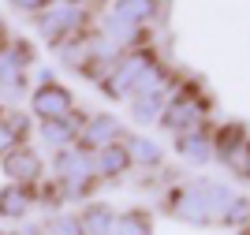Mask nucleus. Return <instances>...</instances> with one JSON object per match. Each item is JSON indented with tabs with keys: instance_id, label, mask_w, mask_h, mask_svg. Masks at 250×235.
<instances>
[{
	"instance_id": "nucleus-4",
	"label": "nucleus",
	"mask_w": 250,
	"mask_h": 235,
	"mask_svg": "<svg viewBox=\"0 0 250 235\" xmlns=\"http://www.w3.org/2000/svg\"><path fill=\"white\" fill-rule=\"evenodd\" d=\"M0 172L8 175V183H22V187H38L45 179V161L34 146H15L4 161H0Z\"/></svg>"
},
{
	"instance_id": "nucleus-12",
	"label": "nucleus",
	"mask_w": 250,
	"mask_h": 235,
	"mask_svg": "<svg viewBox=\"0 0 250 235\" xmlns=\"http://www.w3.org/2000/svg\"><path fill=\"white\" fill-rule=\"evenodd\" d=\"M45 235H83V224H79V213H52L49 220H45Z\"/></svg>"
},
{
	"instance_id": "nucleus-18",
	"label": "nucleus",
	"mask_w": 250,
	"mask_h": 235,
	"mask_svg": "<svg viewBox=\"0 0 250 235\" xmlns=\"http://www.w3.org/2000/svg\"><path fill=\"white\" fill-rule=\"evenodd\" d=\"M4 41H8V38H4ZM4 41H0V45H4Z\"/></svg>"
},
{
	"instance_id": "nucleus-10",
	"label": "nucleus",
	"mask_w": 250,
	"mask_h": 235,
	"mask_svg": "<svg viewBox=\"0 0 250 235\" xmlns=\"http://www.w3.org/2000/svg\"><path fill=\"white\" fill-rule=\"evenodd\" d=\"M108 15L142 26V22L153 19V0H112V4H108Z\"/></svg>"
},
{
	"instance_id": "nucleus-8",
	"label": "nucleus",
	"mask_w": 250,
	"mask_h": 235,
	"mask_svg": "<svg viewBox=\"0 0 250 235\" xmlns=\"http://www.w3.org/2000/svg\"><path fill=\"white\" fill-rule=\"evenodd\" d=\"M34 205H38L34 187H22V183H4L0 187V220H22Z\"/></svg>"
},
{
	"instance_id": "nucleus-17",
	"label": "nucleus",
	"mask_w": 250,
	"mask_h": 235,
	"mask_svg": "<svg viewBox=\"0 0 250 235\" xmlns=\"http://www.w3.org/2000/svg\"><path fill=\"white\" fill-rule=\"evenodd\" d=\"M4 38H8V30H4V19H0V41H4Z\"/></svg>"
},
{
	"instance_id": "nucleus-7",
	"label": "nucleus",
	"mask_w": 250,
	"mask_h": 235,
	"mask_svg": "<svg viewBox=\"0 0 250 235\" xmlns=\"http://www.w3.org/2000/svg\"><path fill=\"white\" fill-rule=\"evenodd\" d=\"M131 150L127 142H108L101 150H94V175L97 179H116V175H124L131 168Z\"/></svg>"
},
{
	"instance_id": "nucleus-6",
	"label": "nucleus",
	"mask_w": 250,
	"mask_h": 235,
	"mask_svg": "<svg viewBox=\"0 0 250 235\" xmlns=\"http://www.w3.org/2000/svg\"><path fill=\"white\" fill-rule=\"evenodd\" d=\"M120 131H124V127H120V120H116L112 112H90L75 146H83V150L94 153V150H101V146H108V142H120Z\"/></svg>"
},
{
	"instance_id": "nucleus-13",
	"label": "nucleus",
	"mask_w": 250,
	"mask_h": 235,
	"mask_svg": "<svg viewBox=\"0 0 250 235\" xmlns=\"http://www.w3.org/2000/svg\"><path fill=\"white\" fill-rule=\"evenodd\" d=\"M127 150H131V161H138V164H157L161 161V150H157L149 138H127Z\"/></svg>"
},
{
	"instance_id": "nucleus-3",
	"label": "nucleus",
	"mask_w": 250,
	"mask_h": 235,
	"mask_svg": "<svg viewBox=\"0 0 250 235\" xmlns=\"http://www.w3.org/2000/svg\"><path fill=\"white\" fill-rule=\"evenodd\" d=\"M146 67H149V56H146V52H124L120 64H116L112 71L101 79V93H104V97L124 101L127 93H135V86H138V79H142Z\"/></svg>"
},
{
	"instance_id": "nucleus-1",
	"label": "nucleus",
	"mask_w": 250,
	"mask_h": 235,
	"mask_svg": "<svg viewBox=\"0 0 250 235\" xmlns=\"http://www.w3.org/2000/svg\"><path fill=\"white\" fill-rule=\"evenodd\" d=\"M86 22H90V11H86L83 4H63V0H56L49 11L34 15V34H38L49 49H63L67 41L86 34Z\"/></svg>"
},
{
	"instance_id": "nucleus-16",
	"label": "nucleus",
	"mask_w": 250,
	"mask_h": 235,
	"mask_svg": "<svg viewBox=\"0 0 250 235\" xmlns=\"http://www.w3.org/2000/svg\"><path fill=\"white\" fill-rule=\"evenodd\" d=\"M8 4H11L15 11H22V15H30V19H34V15L49 11L52 4H56V0H8Z\"/></svg>"
},
{
	"instance_id": "nucleus-2",
	"label": "nucleus",
	"mask_w": 250,
	"mask_h": 235,
	"mask_svg": "<svg viewBox=\"0 0 250 235\" xmlns=\"http://www.w3.org/2000/svg\"><path fill=\"white\" fill-rule=\"evenodd\" d=\"M26 108H30V116L38 123H45V120H67L79 105H75V93L67 90L49 67H42V71H38V86L30 90Z\"/></svg>"
},
{
	"instance_id": "nucleus-5",
	"label": "nucleus",
	"mask_w": 250,
	"mask_h": 235,
	"mask_svg": "<svg viewBox=\"0 0 250 235\" xmlns=\"http://www.w3.org/2000/svg\"><path fill=\"white\" fill-rule=\"evenodd\" d=\"M83 123H86V112H79V108H75L67 120H45V123H38V138L49 146L52 153H60V150H67V146L79 142Z\"/></svg>"
},
{
	"instance_id": "nucleus-14",
	"label": "nucleus",
	"mask_w": 250,
	"mask_h": 235,
	"mask_svg": "<svg viewBox=\"0 0 250 235\" xmlns=\"http://www.w3.org/2000/svg\"><path fill=\"white\" fill-rule=\"evenodd\" d=\"M157 108H161L157 93H146V97H135V101H131V116H135L138 123H153L157 120Z\"/></svg>"
},
{
	"instance_id": "nucleus-11",
	"label": "nucleus",
	"mask_w": 250,
	"mask_h": 235,
	"mask_svg": "<svg viewBox=\"0 0 250 235\" xmlns=\"http://www.w3.org/2000/svg\"><path fill=\"white\" fill-rule=\"evenodd\" d=\"M112 235H149V216L142 209H124V213H116Z\"/></svg>"
},
{
	"instance_id": "nucleus-9",
	"label": "nucleus",
	"mask_w": 250,
	"mask_h": 235,
	"mask_svg": "<svg viewBox=\"0 0 250 235\" xmlns=\"http://www.w3.org/2000/svg\"><path fill=\"white\" fill-rule=\"evenodd\" d=\"M79 224H83V235H112L116 209L108 202H83V209H79Z\"/></svg>"
},
{
	"instance_id": "nucleus-15",
	"label": "nucleus",
	"mask_w": 250,
	"mask_h": 235,
	"mask_svg": "<svg viewBox=\"0 0 250 235\" xmlns=\"http://www.w3.org/2000/svg\"><path fill=\"white\" fill-rule=\"evenodd\" d=\"M15 146H22V138L15 134V127H11V123L0 116V161H4V157H8Z\"/></svg>"
}]
</instances>
